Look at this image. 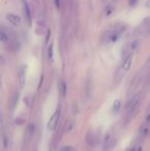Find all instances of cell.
I'll list each match as a JSON object with an SVG mask.
<instances>
[{"label": "cell", "instance_id": "obj_1", "mask_svg": "<svg viewBox=\"0 0 150 151\" xmlns=\"http://www.w3.org/2000/svg\"><path fill=\"white\" fill-rule=\"evenodd\" d=\"M59 117H60V111L59 110H57L56 112H55V114L52 116V118L50 119L47 123V129H50V131H54L55 129H56L57 124H58V120H59Z\"/></svg>", "mask_w": 150, "mask_h": 151}, {"label": "cell", "instance_id": "obj_2", "mask_svg": "<svg viewBox=\"0 0 150 151\" xmlns=\"http://www.w3.org/2000/svg\"><path fill=\"white\" fill-rule=\"evenodd\" d=\"M139 100H140V93H138L132 98V100H131L130 103H128V112H132L136 109L137 105H138V103H139Z\"/></svg>", "mask_w": 150, "mask_h": 151}, {"label": "cell", "instance_id": "obj_3", "mask_svg": "<svg viewBox=\"0 0 150 151\" xmlns=\"http://www.w3.org/2000/svg\"><path fill=\"white\" fill-rule=\"evenodd\" d=\"M25 82H26V69H25L24 66H22L19 70V84H20V88H23L25 86Z\"/></svg>", "mask_w": 150, "mask_h": 151}, {"label": "cell", "instance_id": "obj_4", "mask_svg": "<svg viewBox=\"0 0 150 151\" xmlns=\"http://www.w3.org/2000/svg\"><path fill=\"white\" fill-rule=\"evenodd\" d=\"M6 17H7V20L9 21L12 25H14V26H19V25L21 24V18L19 16H17V14H8Z\"/></svg>", "mask_w": 150, "mask_h": 151}, {"label": "cell", "instance_id": "obj_5", "mask_svg": "<svg viewBox=\"0 0 150 151\" xmlns=\"http://www.w3.org/2000/svg\"><path fill=\"white\" fill-rule=\"evenodd\" d=\"M132 61H133V55H131L126 59H124L123 63H122V70L123 71H128L130 70L131 66H132Z\"/></svg>", "mask_w": 150, "mask_h": 151}, {"label": "cell", "instance_id": "obj_6", "mask_svg": "<svg viewBox=\"0 0 150 151\" xmlns=\"http://www.w3.org/2000/svg\"><path fill=\"white\" fill-rule=\"evenodd\" d=\"M24 14H25V17L27 19V22H28L29 25H31V10H30V7H29L28 3L27 2H24Z\"/></svg>", "mask_w": 150, "mask_h": 151}, {"label": "cell", "instance_id": "obj_7", "mask_svg": "<svg viewBox=\"0 0 150 151\" xmlns=\"http://www.w3.org/2000/svg\"><path fill=\"white\" fill-rule=\"evenodd\" d=\"M120 106H121V102H120V100H115L113 103V112H115V113H117L118 111H119L120 109Z\"/></svg>", "mask_w": 150, "mask_h": 151}, {"label": "cell", "instance_id": "obj_8", "mask_svg": "<svg viewBox=\"0 0 150 151\" xmlns=\"http://www.w3.org/2000/svg\"><path fill=\"white\" fill-rule=\"evenodd\" d=\"M48 59L50 62L54 60V44H50V47H48Z\"/></svg>", "mask_w": 150, "mask_h": 151}, {"label": "cell", "instance_id": "obj_9", "mask_svg": "<svg viewBox=\"0 0 150 151\" xmlns=\"http://www.w3.org/2000/svg\"><path fill=\"white\" fill-rule=\"evenodd\" d=\"M66 91H67L66 83H65L64 81H61V83H60V91H61V95H62V96H65V95H66Z\"/></svg>", "mask_w": 150, "mask_h": 151}, {"label": "cell", "instance_id": "obj_10", "mask_svg": "<svg viewBox=\"0 0 150 151\" xmlns=\"http://www.w3.org/2000/svg\"><path fill=\"white\" fill-rule=\"evenodd\" d=\"M144 124L150 127V109L148 110V111H147V114H146V116H145Z\"/></svg>", "mask_w": 150, "mask_h": 151}, {"label": "cell", "instance_id": "obj_11", "mask_svg": "<svg viewBox=\"0 0 150 151\" xmlns=\"http://www.w3.org/2000/svg\"><path fill=\"white\" fill-rule=\"evenodd\" d=\"M17 102H18V93H14V97H12V101H11V108H14L16 106Z\"/></svg>", "mask_w": 150, "mask_h": 151}, {"label": "cell", "instance_id": "obj_12", "mask_svg": "<svg viewBox=\"0 0 150 151\" xmlns=\"http://www.w3.org/2000/svg\"><path fill=\"white\" fill-rule=\"evenodd\" d=\"M111 140V135H110V133L108 134V135H106V138H105V143H107L108 141H110Z\"/></svg>", "mask_w": 150, "mask_h": 151}, {"label": "cell", "instance_id": "obj_13", "mask_svg": "<svg viewBox=\"0 0 150 151\" xmlns=\"http://www.w3.org/2000/svg\"><path fill=\"white\" fill-rule=\"evenodd\" d=\"M61 151H72V149H71L70 147H65V148H63Z\"/></svg>", "mask_w": 150, "mask_h": 151}, {"label": "cell", "instance_id": "obj_14", "mask_svg": "<svg viewBox=\"0 0 150 151\" xmlns=\"http://www.w3.org/2000/svg\"><path fill=\"white\" fill-rule=\"evenodd\" d=\"M56 5H57V6L60 5V3H59V0H56Z\"/></svg>", "mask_w": 150, "mask_h": 151}]
</instances>
